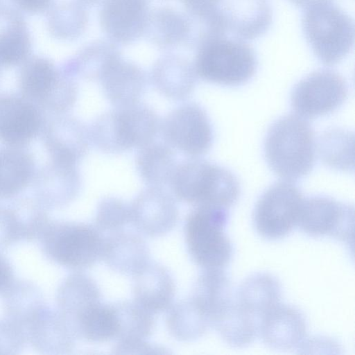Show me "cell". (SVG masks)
I'll list each match as a JSON object with an SVG mask.
<instances>
[{"label": "cell", "mask_w": 355, "mask_h": 355, "mask_svg": "<svg viewBox=\"0 0 355 355\" xmlns=\"http://www.w3.org/2000/svg\"><path fill=\"white\" fill-rule=\"evenodd\" d=\"M187 31L185 14L171 8L159 7L149 12L144 35L157 48L169 50L184 44Z\"/></svg>", "instance_id": "obj_24"}, {"label": "cell", "mask_w": 355, "mask_h": 355, "mask_svg": "<svg viewBox=\"0 0 355 355\" xmlns=\"http://www.w3.org/2000/svg\"><path fill=\"white\" fill-rule=\"evenodd\" d=\"M101 259L114 272L132 276L150 261V252L140 235L120 230L105 238Z\"/></svg>", "instance_id": "obj_18"}, {"label": "cell", "mask_w": 355, "mask_h": 355, "mask_svg": "<svg viewBox=\"0 0 355 355\" xmlns=\"http://www.w3.org/2000/svg\"><path fill=\"white\" fill-rule=\"evenodd\" d=\"M187 13L198 14L217 8L222 0H180Z\"/></svg>", "instance_id": "obj_40"}, {"label": "cell", "mask_w": 355, "mask_h": 355, "mask_svg": "<svg viewBox=\"0 0 355 355\" xmlns=\"http://www.w3.org/2000/svg\"><path fill=\"white\" fill-rule=\"evenodd\" d=\"M130 209V223L143 235L152 238L169 233L179 218L175 198L160 187L148 186L141 191Z\"/></svg>", "instance_id": "obj_11"}, {"label": "cell", "mask_w": 355, "mask_h": 355, "mask_svg": "<svg viewBox=\"0 0 355 355\" xmlns=\"http://www.w3.org/2000/svg\"><path fill=\"white\" fill-rule=\"evenodd\" d=\"M31 162L23 153L0 152V197L10 196L24 186L31 175Z\"/></svg>", "instance_id": "obj_36"}, {"label": "cell", "mask_w": 355, "mask_h": 355, "mask_svg": "<svg viewBox=\"0 0 355 355\" xmlns=\"http://www.w3.org/2000/svg\"><path fill=\"white\" fill-rule=\"evenodd\" d=\"M132 277L134 301L141 307L155 314L172 305L175 282L164 266L149 261Z\"/></svg>", "instance_id": "obj_14"}, {"label": "cell", "mask_w": 355, "mask_h": 355, "mask_svg": "<svg viewBox=\"0 0 355 355\" xmlns=\"http://www.w3.org/2000/svg\"><path fill=\"white\" fill-rule=\"evenodd\" d=\"M347 95V84L341 75L330 69H320L295 85L291 103L296 114L305 119L314 118L334 112Z\"/></svg>", "instance_id": "obj_9"}, {"label": "cell", "mask_w": 355, "mask_h": 355, "mask_svg": "<svg viewBox=\"0 0 355 355\" xmlns=\"http://www.w3.org/2000/svg\"><path fill=\"white\" fill-rule=\"evenodd\" d=\"M193 67L198 77L207 82L238 86L249 81L257 68L253 49L240 39L223 37L196 50Z\"/></svg>", "instance_id": "obj_5"}, {"label": "cell", "mask_w": 355, "mask_h": 355, "mask_svg": "<svg viewBox=\"0 0 355 355\" xmlns=\"http://www.w3.org/2000/svg\"><path fill=\"white\" fill-rule=\"evenodd\" d=\"M19 81L26 94L38 98L45 96L58 85L59 76L50 60L35 56L24 62L20 71Z\"/></svg>", "instance_id": "obj_34"}, {"label": "cell", "mask_w": 355, "mask_h": 355, "mask_svg": "<svg viewBox=\"0 0 355 355\" xmlns=\"http://www.w3.org/2000/svg\"><path fill=\"white\" fill-rule=\"evenodd\" d=\"M101 291L96 282L82 272L70 275L58 292L62 314L73 323L88 309L99 303Z\"/></svg>", "instance_id": "obj_27"}, {"label": "cell", "mask_w": 355, "mask_h": 355, "mask_svg": "<svg viewBox=\"0 0 355 355\" xmlns=\"http://www.w3.org/2000/svg\"><path fill=\"white\" fill-rule=\"evenodd\" d=\"M166 324L171 336L182 342L202 337L211 326L208 318L191 297L168 308Z\"/></svg>", "instance_id": "obj_28"}, {"label": "cell", "mask_w": 355, "mask_h": 355, "mask_svg": "<svg viewBox=\"0 0 355 355\" xmlns=\"http://www.w3.org/2000/svg\"><path fill=\"white\" fill-rule=\"evenodd\" d=\"M12 271L8 263L0 256V290L6 288L10 283Z\"/></svg>", "instance_id": "obj_41"}, {"label": "cell", "mask_w": 355, "mask_h": 355, "mask_svg": "<svg viewBox=\"0 0 355 355\" xmlns=\"http://www.w3.org/2000/svg\"><path fill=\"white\" fill-rule=\"evenodd\" d=\"M87 24L85 7L76 1H62L53 4L47 11L48 32L60 41L77 40L85 33Z\"/></svg>", "instance_id": "obj_30"}, {"label": "cell", "mask_w": 355, "mask_h": 355, "mask_svg": "<svg viewBox=\"0 0 355 355\" xmlns=\"http://www.w3.org/2000/svg\"><path fill=\"white\" fill-rule=\"evenodd\" d=\"M219 8L227 31L242 40L261 36L272 22V10L267 0H222Z\"/></svg>", "instance_id": "obj_15"}, {"label": "cell", "mask_w": 355, "mask_h": 355, "mask_svg": "<svg viewBox=\"0 0 355 355\" xmlns=\"http://www.w3.org/2000/svg\"><path fill=\"white\" fill-rule=\"evenodd\" d=\"M114 109L120 137L126 151L139 149L155 141L160 131L161 120L153 108L139 102Z\"/></svg>", "instance_id": "obj_20"}, {"label": "cell", "mask_w": 355, "mask_h": 355, "mask_svg": "<svg viewBox=\"0 0 355 355\" xmlns=\"http://www.w3.org/2000/svg\"><path fill=\"white\" fill-rule=\"evenodd\" d=\"M40 119L35 108L17 98H0V139L10 144H21L37 132Z\"/></svg>", "instance_id": "obj_22"}, {"label": "cell", "mask_w": 355, "mask_h": 355, "mask_svg": "<svg viewBox=\"0 0 355 355\" xmlns=\"http://www.w3.org/2000/svg\"><path fill=\"white\" fill-rule=\"evenodd\" d=\"M130 223V205L116 197H106L98 203L94 226L101 232L110 233L121 230Z\"/></svg>", "instance_id": "obj_37"}, {"label": "cell", "mask_w": 355, "mask_h": 355, "mask_svg": "<svg viewBox=\"0 0 355 355\" xmlns=\"http://www.w3.org/2000/svg\"><path fill=\"white\" fill-rule=\"evenodd\" d=\"M116 354H162L168 352L160 346L153 345L146 340L117 341L113 348Z\"/></svg>", "instance_id": "obj_38"}, {"label": "cell", "mask_w": 355, "mask_h": 355, "mask_svg": "<svg viewBox=\"0 0 355 355\" xmlns=\"http://www.w3.org/2000/svg\"><path fill=\"white\" fill-rule=\"evenodd\" d=\"M302 26L313 53L326 65L339 62L353 46L352 19L331 2L307 8L302 16Z\"/></svg>", "instance_id": "obj_4"}, {"label": "cell", "mask_w": 355, "mask_h": 355, "mask_svg": "<svg viewBox=\"0 0 355 355\" xmlns=\"http://www.w3.org/2000/svg\"><path fill=\"white\" fill-rule=\"evenodd\" d=\"M354 135L341 129H331L321 135L319 154L327 166L341 171L354 169Z\"/></svg>", "instance_id": "obj_33"}, {"label": "cell", "mask_w": 355, "mask_h": 355, "mask_svg": "<svg viewBox=\"0 0 355 355\" xmlns=\"http://www.w3.org/2000/svg\"><path fill=\"white\" fill-rule=\"evenodd\" d=\"M104 239L94 225L61 223L47 225L43 243L51 259L65 267L82 270L101 259Z\"/></svg>", "instance_id": "obj_6"}, {"label": "cell", "mask_w": 355, "mask_h": 355, "mask_svg": "<svg viewBox=\"0 0 355 355\" xmlns=\"http://www.w3.org/2000/svg\"><path fill=\"white\" fill-rule=\"evenodd\" d=\"M257 318L234 300L214 320L211 326L229 345L244 347L252 343L258 334Z\"/></svg>", "instance_id": "obj_29"}, {"label": "cell", "mask_w": 355, "mask_h": 355, "mask_svg": "<svg viewBox=\"0 0 355 355\" xmlns=\"http://www.w3.org/2000/svg\"><path fill=\"white\" fill-rule=\"evenodd\" d=\"M103 92L114 107L140 102L147 85L144 70L135 63L118 60L100 80Z\"/></svg>", "instance_id": "obj_17"}, {"label": "cell", "mask_w": 355, "mask_h": 355, "mask_svg": "<svg viewBox=\"0 0 355 355\" xmlns=\"http://www.w3.org/2000/svg\"><path fill=\"white\" fill-rule=\"evenodd\" d=\"M169 185L176 199L196 206L228 209L241 193L239 180L230 171L192 157L177 164Z\"/></svg>", "instance_id": "obj_2"}, {"label": "cell", "mask_w": 355, "mask_h": 355, "mask_svg": "<svg viewBox=\"0 0 355 355\" xmlns=\"http://www.w3.org/2000/svg\"><path fill=\"white\" fill-rule=\"evenodd\" d=\"M117 318L116 341L146 340L155 327L153 314L135 301L112 304Z\"/></svg>", "instance_id": "obj_32"}, {"label": "cell", "mask_w": 355, "mask_h": 355, "mask_svg": "<svg viewBox=\"0 0 355 355\" xmlns=\"http://www.w3.org/2000/svg\"><path fill=\"white\" fill-rule=\"evenodd\" d=\"M264 155L270 169L286 181L308 175L315 158L314 131L306 119L287 114L270 127L264 141Z\"/></svg>", "instance_id": "obj_1"}, {"label": "cell", "mask_w": 355, "mask_h": 355, "mask_svg": "<svg viewBox=\"0 0 355 355\" xmlns=\"http://www.w3.org/2000/svg\"><path fill=\"white\" fill-rule=\"evenodd\" d=\"M188 31L184 44L193 49L225 36L224 18L219 8L198 14H186Z\"/></svg>", "instance_id": "obj_35"}, {"label": "cell", "mask_w": 355, "mask_h": 355, "mask_svg": "<svg viewBox=\"0 0 355 355\" xmlns=\"http://www.w3.org/2000/svg\"><path fill=\"white\" fill-rule=\"evenodd\" d=\"M197 77L193 64L175 54L159 58L150 74L154 88L163 96L174 101H184L191 95Z\"/></svg>", "instance_id": "obj_16"}, {"label": "cell", "mask_w": 355, "mask_h": 355, "mask_svg": "<svg viewBox=\"0 0 355 355\" xmlns=\"http://www.w3.org/2000/svg\"><path fill=\"white\" fill-rule=\"evenodd\" d=\"M297 225L309 236H331L349 243L353 239L354 207L327 196L304 198Z\"/></svg>", "instance_id": "obj_10"}, {"label": "cell", "mask_w": 355, "mask_h": 355, "mask_svg": "<svg viewBox=\"0 0 355 355\" xmlns=\"http://www.w3.org/2000/svg\"><path fill=\"white\" fill-rule=\"evenodd\" d=\"M121 57L116 44L110 40H94L83 46L66 64L68 74H78L89 80L100 81Z\"/></svg>", "instance_id": "obj_23"}, {"label": "cell", "mask_w": 355, "mask_h": 355, "mask_svg": "<svg viewBox=\"0 0 355 355\" xmlns=\"http://www.w3.org/2000/svg\"><path fill=\"white\" fill-rule=\"evenodd\" d=\"M149 12L148 0H104L99 22L109 40L128 44L144 35Z\"/></svg>", "instance_id": "obj_12"}, {"label": "cell", "mask_w": 355, "mask_h": 355, "mask_svg": "<svg viewBox=\"0 0 355 355\" xmlns=\"http://www.w3.org/2000/svg\"><path fill=\"white\" fill-rule=\"evenodd\" d=\"M73 329L85 340L104 343L116 338L117 318L113 304L101 302L85 311L73 323Z\"/></svg>", "instance_id": "obj_31"}, {"label": "cell", "mask_w": 355, "mask_h": 355, "mask_svg": "<svg viewBox=\"0 0 355 355\" xmlns=\"http://www.w3.org/2000/svg\"><path fill=\"white\" fill-rule=\"evenodd\" d=\"M307 324L297 308L278 303L258 322V334L265 344L279 350L299 347L306 339Z\"/></svg>", "instance_id": "obj_13"}, {"label": "cell", "mask_w": 355, "mask_h": 355, "mask_svg": "<svg viewBox=\"0 0 355 355\" xmlns=\"http://www.w3.org/2000/svg\"><path fill=\"white\" fill-rule=\"evenodd\" d=\"M282 286L274 275L257 272L247 277L239 286L236 301L256 318L279 303Z\"/></svg>", "instance_id": "obj_25"}, {"label": "cell", "mask_w": 355, "mask_h": 355, "mask_svg": "<svg viewBox=\"0 0 355 355\" xmlns=\"http://www.w3.org/2000/svg\"><path fill=\"white\" fill-rule=\"evenodd\" d=\"M32 39L21 12L0 4V66L24 62L32 51Z\"/></svg>", "instance_id": "obj_19"}, {"label": "cell", "mask_w": 355, "mask_h": 355, "mask_svg": "<svg viewBox=\"0 0 355 355\" xmlns=\"http://www.w3.org/2000/svg\"><path fill=\"white\" fill-rule=\"evenodd\" d=\"M84 7H92L98 5H101L104 0H75Z\"/></svg>", "instance_id": "obj_43"}, {"label": "cell", "mask_w": 355, "mask_h": 355, "mask_svg": "<svg viewBox=\"0 0 355 355\" xmlns=\"http://www.w3.org/2000/svg\"><path fill=\"white\" fill-rule=\"evenodd\" d=\"M14 7L21 12L37 15L47 11L54 4V0H10Z\"/></svg>", "instance_id": "obj_39"}, {"label": "cell", "mask_w": 355, "mask_h": 355, "mask_svg": "<svg viewBox=\"0 0 355 355\" xmlns=\"http://www.w3.org/2000/svg\"><path fill=\"white\" fill-rule=\"evenodd\" d=\"M192 299L214 320L234 302L231 281L224 269H203L194 285Z\"/></svg>", "instance_id": "obj_21"}, {"label": "cell", "mask_w": 355, "mask_h": 355, "mask_svg": "<svg viewBox=\"0 0 355 355\" xmlns=\"http://www.w3.org/2000/svg\"><path fill=\"white\" fill-rule=\"evenodd\" d=\"M228 209L198 205L188 214L185 241L193 261L202 269H224L230 262L233 247L225 229Z\"/></svg>", "instance_id": "obj_3"}, {"label": "cell", "mask_w": 355, "mask_h": 355, "mask_svg": "<svg viewBox=\"0 0 355 355\" xmlns=\"http://www.w3.org/2000/svg\"><path fill=\"white\" fill-rule=\"evenodd\" d=\"M304 199L301 191L292 182L273 184L255 205L253 222L257 232L269 240L288 235L297 225Z\"/></svg>", "instance_id": "obj_7"}, {"label": "cell", "mask_w": 355, "mask_h": 355, "mask_svg": "<svg viewBox=\"0 0 355 355\" xmlns=\"http://www.w3.org/2000/svg\"><path fill=\"white\" fill-rule=\"evenodd\" d=\"M293 4L301 8H309L315 5L330 2L331 0H290Z\"/></svg>", "instance_id": "obj_42"}, {"label": "cell", "mask_w": 355, "mask_h": 355, "mask_svg": "<svg viewBox=\"0 0 355 355\" xmlns=\"http://www.w3.org/2000/svg\"><path fill=\"white\" fill-rule=\"evenodd\" d=\"M137 150L135 164L142 180L150 187L169 184L177 166L173 148L154 141Z\"/></svg>", "instance_id": "obj_26"}, {"label": "cell", "mask_w": 355, "mask_h": 355, "mask_svg": "<svg viewBox=\"0 0 355 355\" xmlns=\"http://www.w3.org/2000/svg\"><path fill=\"white\" fill-rule=\"evenodd\" d=\"M164 141L192 158H199L211 148L214 134L205 110L195 103H184L161 120Z\"/></svg>", "instance_id": "obj_8"}]
</instances>
